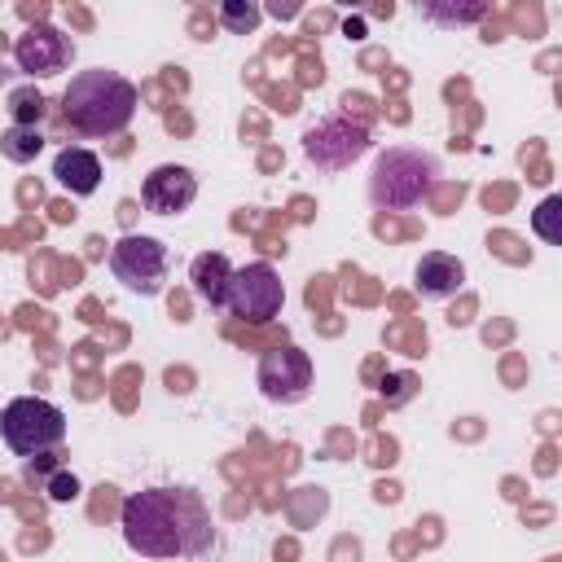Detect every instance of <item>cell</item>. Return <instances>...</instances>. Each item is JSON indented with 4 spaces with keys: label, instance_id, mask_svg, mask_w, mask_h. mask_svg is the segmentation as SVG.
I'll return each instance as SVG.
<instances>
[{
    "label": "cell",
    "instance_id": "1",
    "mask_svg": "<svg viewBox=\"0 0 562 562\" xmlns=\"http://www.w3.org/2000/svg\"><path fill=\"white\" fill-rule=\"evenodd\" d=\"M123 540L140 558H202L215 544L211 509L193 487H145L123 501Z\"/></svg>",
    "mask_w": 562,
    "mask_h": 562
},
{
    "label": "cell",
    "instance_id": "2",
    "mask_svg": "<svg viewBox=\"0 0 562 562\" xmlns=\"http://www.w3.org/2000/svg\"><path fill=\"white\" fill-rule=\"evenodd\" d=\"M140 105V92L119 70H79L61 92V119L79 136H119Z\"/></svg>",
    "mask_w": 562,
    "mask_h": 562
},
{
    "label": "cell",
    "instance_id": "3",
    "mask_svg": "<svg viewBox=\"0 0 562 562\" xmlns=\"http://www.w3.org/2000/svg\"><path fill=\"white\" fill-rule=\"evenodd\" d=\"M439 176V158L413 145H391L378 154L369 176V202L378 211H408L417 206Z\"/></svg>",
    "mask_w": 562,
    "mask_h": 562
},
{
    "label": "cell",
    "instance_id": "4",
    "mask_svg": "<svg viewBox=\"0 0 562 562\" xmlns=\"http://www.w3.org/2000/svg\"><path fill=\"white\" fill-rule=\"evenodd\" d=\"M0 439L18 457H44L66 439V417L57 404H48L40 395H18L0 413Z\"/></svg>",
    "mask_w": 562,
    "mask_h": 562
},
{
    "label": "cell",
    "instance_id": "5",
    "mask_svg": "<svg viewBox=\"0 0 562 562\" xmlns=\"http://www.w3.org/2000/svg\"><path fill=\"white\" fill-rule=\"evenodd\" d=\"M167 268H171L167 246L149 233H127L110 246V272L132 294H158L167 285Z\"/></svg>",
    "mask_w": 562,
    "mask_h": 562
},
{
    "label": "cell",
    "instance_id": "6",
    "mask_svg": "<svg viewBox=\"0 0 562 562\" xmlns=\"http://www.w3.org/2000/svg\"><path fill=\"white\" fill-rule=\"evenodd\" d=\"M281 303H285V285L277 277L272 263H246V268H233V281H228V312L246 325H263L272 316H281Z\"/></svg>",
    "mask_w": 562,
    "mask_h": 562
},
{
    "label": "cell",
    "instance_id": "7",
    "mask_svg": "<svg viewBox=\"0 0 562 562\" xmlns=\"http://www.w3.org/2000/svg\"><path fill=\"white\" fill-rule=\"evenodd\" d=\"M303 154L307 162H316L321 171H342L351 167L360 154H369V127L347 119V114H334V119H321L303 132Z\"/></svg>",
    "mask_w": 562,
    "mask_h": 562
},
{
    "label": "cell",
    "instance_id": "8",
    "mask_svg": "<svg viewBox=\"0 0 562 562\" xmlns=\"http://www.w3.org/2000/svg\"><path fill=\"white\" fill-rule=\"evenodd\" d=\"M255 382L272 404H299L312 391V356L303 347H272L259 356Z\"/></svg>",
    "mask_w": 562,
    "mask_h": 562
},
{
    "label": "cell",
    "instance_id": "9",
    "mask_svg": "<svg viewBox=\"0 0 562 562\" xmlns=\"http://www.w3.org/2000/svg\"><path fill=\"white\" fill-rule=\"evenodd\" d=\"M70 35H61L53 22H31L18 40H13V61L22 75L31 79H48V75H61L70 66Z\"/></svg>",
    "mask_w": 562,
    "mask_h": 562
},
{
    "label": "cell",
    "instance_id": "10",
    "mask_svg": "<svg viewBox=\"0 0 562 562\" xmlns=\"http://www.w3.org/2000/svg\"><path fill=\"white\" fill-rule=\"evenodd\" d=\"M193 198H198V176L180 162L154 167L140 184V202H145L149 215H180V211L193 206Z\"/></svg>",
    "mask_w": 562,
    "mask_h": 562
},
{
    "label": "cell",
    "instance_id": "11",
    "mask_svg": "<svg viewBox=\"0 0 562 562\" xmlns=\"http://www.w3.org/2000/svg\"><path fill=\"white\" fill-rule=\"evenodd\" d=\"M413 281H417L422 299H448V294H457L465 285V263L457 255H448V250H426L417 259V268H413Z\"/></svg>",
    "mask_w": 562,
    "mask_h": 562
},
{
    "label": "cell",
    "instance_id": "12",
    "mask_svg": "<svg viewBox=\"0 0 562 562\" xmlns=\"http://www.w3.org/2000/svg\"><path fill=\"white\" fill-rule=\"evenodd\" d=\"M53 180H57L66 193H75V198H88V193H97V184H101V158H97L92 149H83V145H66V149L53 158Z\"/></svg>",
    "mask_w": 562,
    "mask_h": 562
},
{
    "label": "cell",
    "instance_id": "13",
    "mask_svg": "<svg viewBox=\"0 0 562 562\" xmlns=\"http://www.w3.org/2000/svg\"><path fill=\"white\" fill-rule=\"evenodd\" d=\"M228 281H233V263L224 250H202L189 263V285L206 307H224L228 303Z\"/></svg>",
    "mask_w": 562,
    "mask_h": 562
},
{
    "label": "cell",
    "instance_id": "14",
    "mask_svg": "<svg viewBox=\"0 0 562 562\" xmlns=\"http://www.w3.org/2000/svg\"><path fill=\"white\" fill-rule=\"evenodd\" d=\"M40 149H44V136H40L35 127H18V123H9V127L0 132V154H4L9 162H31Z\"/></svg>",
    "mask_w": 562,
    "mask_h": 562
},
{
    "label": "cell",
    "instance_id": "15",
    "mask_svg": "<svg viewBox=\"0 0 562 562\" xmlns=\"http://www.w3.org/2000/svg\"><path fill=\"white\" fill-rule=\"evenodd\" d=\"M259 18H263V9L250 4V0H224V4H220V22H224L233 35H250V31L259 26Z\"/></svg>",
    "mask_w": 562,
    "mask_h": 562
},
{
    "label": "cell",
    "instance_id": "16",
    "mask_svg": "<svg viewBox=\"0 0 562 562\" xmlns=\"http://www.w3.org/2000/svg\"><path fill=\"white\" fill-rule=\"evenodd\" d=\"M430 22H439V26H465V22H483L487 18V4H426L422 9Z\"/></svg>",
    "mask_w": 562,
    "mask_h": 562
},
{
    "label": "cell",
    "instance_id": "17",
    "mask_svg": "<svg viewBox=\"0 0 562 562\" xmlns=\"http://www.w3.org/2000/svg\"><path fill=\"white\" fill-rule=\"evenodd\" d=\"M40 119H44V97L40 92H13V123L35 127Z\"/></svg>",
    "mask_w": 562,
    "mask_h": 562
},
{
    "label": "cell",
    "instance_id": "18",
    "mask_svg": "<svg viewBox=\"0 0 562 562\" xmlns=\"http://www.w3.org/2000/svg\"><path fill=\"white\" fill-rule=\"evenodd\" d=\"M558 215H562V202H558V198H544V202L536 206V220H531V224H536V233H540L544 241H558V237H562V233H558Z\"/></svg>",
    "mask_w": 562,
    "mask_h": 562
},
{
    "label": "cell",
    "instance_id": "19",
    "mask_svg": "<svg viewBox=\"0 0 562 562\" xmlns=\"http://www.w3.org/2000/svg\"><path fill=\"white\" fill-rule=\"evenodd\" d=\"M75 496H79V479L70 470H57L48 479V501H75Z\"/></svg>",
    "mask_w": 562,
    "mask_h": 562
},
{
    "label": "cell",
    "instance_id": "20",
    "mask_svg": "<svg viewBox=\"0 0 562 562\" xmlns=\"http://www.w3.org/2000/svg\"><path fill=\"white\" fill-rule=\"evenodd\" d=\"M342 31H347L351 40H360V35H364V26H360V22H351V18H347V26H342Z\"/></svg>",
    "mask_w": 562,
    "mask_h": 562
},
{
    "label": "cell",
    "instance_id": "21",
    "mask_svg": "<svg viewBox=\"0 0 562 562\" xmlns=\"http://www.w3.org/2000/svg\"><path fill=\"white\" fill-rule=\"evenodd\" d=\"M4 75H9V70H4V66H0V83H4Z\"/></svg>",
    "mask_w": 562,
    "mask_h": 562
}]
</instances>
